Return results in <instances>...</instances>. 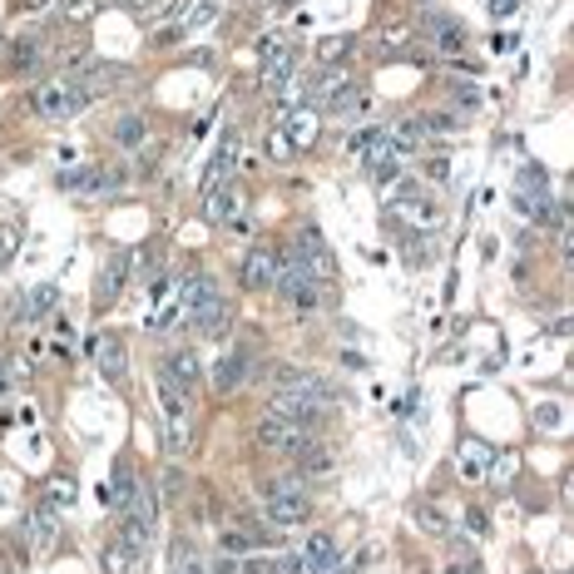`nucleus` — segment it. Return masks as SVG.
I'll return each instance as SVG.
<instances>
[{
	"label": "nucleus",
	"instance_id": "obj_37",
	"mask_svg": "<svg viewBox=\"0 0 574 574\" xmlns=\"http://www.w3.org/2000/svg\"><path fill=\"white\" fill-rule=\"evenodd\" d=\"M55 539V510H40L35 515V549H50Z\"/></svg>",
	"mask_w": 574,
	"mask_h": 574
},
{
	"label": "nucleus",
	"instance_id": "obj_44",
	"mask_svg": "<svg viewBox=\"0 0 574 574\" xmlns=\"http://www.w3.org/2000/svg\"><path fill=\"white\" fill-rule=\"evenodd\" d=\"M174 574H208V565H198V559H188V565H184V559H178Z\"/></svg>",
	"mask_w": 574,
	"mask_h": 574
},
{
	"label": "nucleus",
	"instance_id": "obj_31",
	"mask_svg": "<svg viewBox=\"0 0 574 574\" xmlns=\"http://www.w3.org/2000/svg\"><path fill=\"white\" fill-rule=\"evenodd\" d=\"M297 466H302V476H327V470H332L327 441H307V446L297 451Z\"/></svg>",
	"mask_w": 574,
	"mask_h": 574
},
{
	"label": "nucleus",
	"instance_id": "obj_42",
	"mask_svg": "<svg viewBox=\"0 0 574 574\" xmlns=\"http://www.w3.org/2000/svg\"><path fill=\"white\" fill-rule=\"evenodd\" d=\"M456 99H460V105H466V109H476V105H480L476 85H456Z\"/></svg>",
	"mask_w": 574,
	"mask_h": 574
},
{
	"label": "nucleus",
	"instance_id": "obj_14",
	"mask_svg": "<svg viewBox=\"0 0 574 574\" xmlns=\"http://www.w3.org/2000/svg\"><path fill=\"white\" fill-rule=\"evenodd\" d=\"M213 297H218V283L208 273H194L188 283H178V322H194Z\"/></svg>",
	"mask_w": 574,
	"mask_h": 574
},
{
	"label": "nucleus",
	"instance_id": "obj_43",
	"mask_svg": "<svg viewBox=\"0 0 574 574\" xmlns=\"http://www.w3.org/2000/svg\"><path fill=\"white\" fill-rule=\"evenodd\" d=\"M466 520H470V530H476V535H490V525H486V515H480V510H470Z\"/></svg>",
	"mask_w": 574,
	"mask_h": 574
},
{
	"label": "nucleus",
	"instance_id": "obj_3",
	"mask_svg": "<svg viewBox=\"0 0 574 574\" xmlns=\"http://www.w3.org/2000/svg\"><path fill=\"white\" fill-rule=\"evenodd\" d=\"M159 416H164V436H168V451L184 456L188 451V391L178 381H168L159 371Z\"/></svg>",
	"mask_w": 574,
	"mask_h": 574
},
{
	"label": "nucleus",
	"instance_id": "obj_36",
	"mask_svg": "<svg viewBox=\"0 0 574 574\" xmlns=\"http://www.w3.org/2000/svg\"><path fill=\"white\" fill-rule=\"evenodd\" d=\"M75 495H80V490H75V480H50V505H55V510H65V505H75Z\"/></svg>",
	"mask_w": 574,
	"mask_h": 574
},
{
	"label": "nucleus",
	"instance_id": "obj_40",
	"mask_svg": "<svg viewBox=\"0 0 574 574\" xmlns=\"http://www.w3.org/2000/svg\"><path fill=\"white\" fill-rule=\"evenodd\" d=\"M426 178H436V184L451 178V164H446V159H426Z\"/></svg>",
	"mask_w": 574,
	"mask_h": 574
},
{
	"label": "nucleus",
	"instance_id": "obj_27",
	"mask_svg": "<svg viewBox=\"0 0 574 574\" xmlns=\"http://www.w3.org/2000/svg\"><path fill=\"white\" fill-rule=\"evenodd\" d=\"M55 302H60V287H55V283H40L35 292H25V297H20V317H25V322H40L45 312H55Z\"/></svg>",
	"mask_w": 574,
	"mask_h": 574
},
{
	"label": "nucleus",
	"instance_id": "obj_28",
	"mask_svg": "<svg viewBox=\"0 0 574 574\" xmlns=\"http://www.w3.org/2000/svg\"><path fill=\"white\" fill-rule=\"evenodd\" d=\"M164 377L168 381H178V387H194V381H198V357L194 352H188V347H178V352H168V362H164Z\"/></svg>",
	"mask_w": 574,
	"mask_h": 574
},
{
	"label": "nucleus",
	"instance_id": "obj_23",
	"mask_svg": "<svg viewBox=\"0 0 574 574\" xmlns=\"http://www.w3.org/2000/svg\"><path fill=\"white\" fill-rule=\"evenodd\" d=\"M95 367H99V377H105V381H119V377H124V337H115V332L99 337Z\"/></svg>",
	"mask_w": 574,
	"mask_h": 574
},
{
	"label": "nucleus",
	"instance_id": "obj_2",
	"mask_svg": "<svg viewBox=\"0 0 574 574\" xmlns=\"http://www.w3.org/2000/svg\"><path fill=\"white\" fill-rule=\"evenodd\" d=\"M154 515H159V495H154L149 480H139V490H134V500H129V510L119 515V539L134 549V555H144L149 549V539H154Z\"/></svg>",
	"mask_w": 574,
	"mask_h": 574
},
{
	"label": "nucleus",
	"instance_id": "obj_38",
	"mask_svg": "<svg viewBox=\"0 0 574 574\" xmlns=\"http://www.w3.org/2000/svg\"><path fill=\"white\" fill-rule=\"evenodd\" d=\"M441 574H486V565H480L476 555H466V559H456V565H446Z\"/></svg>",
	"mask_w": 574,
	"mask_h": 574
},
{
	"label": "nucleus",
	"instance_id": "obj_4",
	"mask_svg": "<svg viewBox=\"0 0 574 574\" xmlns=\"http://www.w3.org/2000/svg\"><path fill=\"white\" fill-rule=\"evenodd\" d=\"M85 105H89V89L80 80H45L35 89V109L45 119H75L85 115Z\"/></svg>",
	"mask_w": 574,
	"mask_h": 574
},
{
	"label": "nucleus",
	"instance_id": "obj_39",
	"mask_svg": "<svg viewBox=\"0 0 574 574\" xmlns=\"http://www.w3.org/2000/svg\"><path fill=\"white\" fill-rule=\"evenodd\" d=\"M535 426H545V431H559V411H555V407H539V411H535Z\"/></svg>",
	"mask_w": 574,
	"mask_h": 574
},
{
	"label": "nucleus",
	"instance_id": "obj_1",
	"mask_svg": "<svg viewBox=\"0 0 574 574\" xmlns=\"http://www.w3.org/2000/svg\"><path fill=\"white\" fill-rule=\"evenodd\" d=\"M257 495H263V510L267 520L277 525V530H287V525H302L312 515V495L302 480H263L257 486Z\"/></svg>",
	"mask_w": 574,
	"mask_h": 574
},
{
	"label": "nucleus",
	"instance_id": "obj_34",
	"mask_svg": "<svg viewBox=\"0 0 574 574\" xmlns=\"http://www.w3.org/2000/svg\"><path fill=\"white\" fill-rule=\"evenodd\" d=\"M10 65H15L20 75L35 70V65H40V45H35V40H20V45H15V55H10Z\"/></svg>",
	"mask_w": 574,
	"mask_h": 574
},
{
	"label": "nucleus",
	"instance_id": "obj_29",
	"mask_svg": "<svg viewBox=\"0 0 574 574\" xmlns=\"http://www.w3.org/2000/svg\"><path fill=\"white\" fill-rule=\"evenodd\" d=\"M109 134H115L119 149H144V144H149V124H144V115H124Z\"/></svg>",
	"mask_w": 574,
	"mask_h": 574
},
{
	"label": "nucleus",
	"instance_id": "obj_11",
	"mask_svg": "<svg viewBox=\"0 0 574 574\" xmlns=\"http://www.w3.org/2000/svg\"><path fill=\"white\" fill-rule=\"evenodd\" d=\"M292 70H297V50H287L283 40L263 45V85L277 89V95H287L292 85Z\"/></svg>",
	"mask_w": 574,
	"mask_h": 574
},
{
	"label": "nucleus",
	"instance_id": "obj_10",
	"mask_svg": "<svg viewBox=\"0 0 574 574\" xmlns=\"http://www.w3.org/2000/svg\"><path fill=\"white\" fill-rule=\"evenodd\" d=\"M124 273H129V253H124V247H115V253H109L105 263H99V277H95V307H99V312L119 302V292H124Z\"/></svg>",
	"mask_w": 574,
	"mask_h": 574
},
{
	"label": "nucleus",
	"instance_id": "obj_9",
	"mask_svg": "<svg viewBox=\"0 0 574 574\" xmlns=\"http://www.w3.org/2000/svg\"><path fill=\"white\" fill-rule=\"evenodd\" d=\"M277 263H283V247L273 243H257L247 247V263H243V287L247 292H267L277 283Z\"/></svg>",
	"mask_w": 574,
	"mask_h": 574
},
{
	"label": "nucleus",
	"instance_id": "obj_17",
	"mask_svg": "<svg viewBox=\"0 0 574 574\" xmlns=\"http://www.w3.org/2000/svg\"><path fill=\"white\" fill-rule=\"evenodd\" d=\"M317 105L332 109V115H352V109L362 105V95H357V85L347 80V75H327V85L317 89Z\"/></svg>",
	"mask_w": 574,
	"mask_h": 574
},
{
	"label": "nucleus",
	"instance_id": "obj_5",
	"mask_svg": "<svg viewBox=\"0 0 574 574\" xmlns=\"http://www.w3.org/2000/svg\"><path fill=\"white\" fill-rule=\"evenodd\" d=\"M515 208H520L525 218L555 223V208H549V174L539 164L520 168V178H515Z\"/></svg>",
	"mask_w": 574,
	"mask_h": 574
},
{
	"label": "nucleus",
	"instance_id": "obj_19",
	"mask_svg": "<svg viewBox=\"0 0 574 574\" xmlns=\"http://www.w3.org/2000/svg\"><path fill=\"white\" fill-rule=\"evenodd\" d=\"M188 327H194L198 337H223V332L233 327V307H228V297H223V292H218V297H213L208 307L198 312L194 322H188Z\"/></svg>",
	"mask_w": 574,
	"mask_h": 574
},
{
	"label": "nucleus",
	"instance_id": "obj_6",
	"mask_svg": "<svg viewBox=\"0 0 574 574\" xmlns=\"http://www.w3.org/2000/svg\"><path fill=\"white\" fill-rule=\"evenodd\" d=\"M124 184H129L124 164H85V168L60 174V188H70V194H119Z\"/></svg>",
	"mask_w": 574,
	"mask_h": 574
},
{
	"label": "nucleus",
	"instance_id": "obj_35",
	"mask_svg": "<svg viewBox=\"0 0 574 574\" xmlns=\"http://www.w3.org/2000/svg\"><path fill=\"white\" fill-rule=\"evenodd\" d=\"M129 555H134V549L124 545V539H115V545L105 549V569L109 574H124V569H129Z\"/></svg>",
	"mask_w": 574,
	"mask_h": 574
},
{
	"label": "nucleus",
	"instance_id": "obj_24",
	"mask_svg": "<svg viewBox=\"0 0 574 574\" xmlns=\"http://www.w3.org/2000/svg\"><path fill=\"white\" fill-rule=\"evenodd\" d=\"M174 317H178V283H159L154 287V307H149V332L174 327Z\"/></svg>",
	"mask_w": 574,
	"mask_h": 574
},
{
	"label": "nucleus",
	"instance_id": "obj_12",
	"mask_svg": "<svg viewBox=\"0 0 574 574\" xmlns=\"http://www.w3.org/2000/svg\"><path fill=\"white\" fill-rule=\"evenodd\" d=\"M391 208H397V218L421 223V228H436V223H441V208H436L416 184H401V188H397V198H391Z\"/></svg>",
	"mask_w": 574,
	"mask_h": 574
},
{
	"label": "nucleus",
	"instance_id": "obj_25",
	"mask_svg": "<svg viewBox=\"0 0 574 574\" xmlns=\"http://www.w3.org/2000/svg\"><path fill=\"white\" fill-rule=\"evenodd\" d=\"M80 85L89 89V99L95 95H115L119 85H129V70H124V65H95V70L80 75Z\"/></svg>",
	"mask_w": 574,
	"mask_h": 574
},
{
	"label": "nucleus",
	"instance_id": "obj_13",
	"mask_svg": "<svg viewBox=\"0 0 574 574\" xmlns=\"http://www.w3.org/2000/svg\"><path fill=\"white\" fill-rule=\"evenodd\" d=\"M362 154H367V168H371V178H377V184H397V178H401V154L387 144V129L371 134V144H367Z\"/></svg>",
	"mask_w": 574,
	"mask_h": 574
},
{
	"label": "nucleus",
	"instance_id": "obj_21",
	"mask_svg": "<svg viewBox=\"0 0 574 574\" xmlns=\"http://www.w3.org/2000/svg\"><path fill=\"white\" fill-rule=\"evenodd\" d=\"M297 555L307 559V565L317 569V574H327V569L337 565V539H332L327 530H312L307 539H302V549H297Z\"/></svg>",
	"mask_w": 574,
	"mask_h": 574
},
{
	"label": "nucleus",
	"instance_id": "obj_7",
	"mask_svg": "<svg viewBox=\"0 0 574 574\" xmlns=\"http://www.w3.org/2000/svg\"><path fill=\"white\" fill-rule=\"evenodd\" d=\"M257 441L267 446V451H283V456H297L302 446H307V431H302L297 421H287V416L267 411L263 421H257Z\"/></svg>",
	"mask_w": 574,
	"mask_h": 574
},
{
	"label": "nucleus",
	"instance_id": "obj_8",
	"mask_svg": "<svg viewBox=\"0 0 574 574\" xmlns=\"http://www.w3.org/2000/svg\"><path fill=\"white\" fill-rule=\"evenodd\" d=\"M287 253H292V263L307 267V273L317 277V283H332L337 263H332V253H327V243H322V233H317V228L297 233V247H287Z\"/></svg>",
	"mask_w": 574,
	"mask_h": 574
},
{
	"label": "nucleus",
	"instance_id": "obj_41",
	"mask_svg": "<svg viewBox=\"0 0 574 574\" xmlns=\"http://www.w3.org/2000/svg\"><path fill=\"white\" fill-rule=\"evenodd\" d=\"M515 5H520V0H490V15H495V20H510Z\"/></svg>",
	"mask_w": 574,
	"mask_h": 574
},
{
	"label": "nucleus",
	"instance_id": "obj_16",
	"mask_svg": "<svg viewBox=\"0 0 574 574\" xmlns=\"http://www.w3.org/2000/svg\"><path fill=\"white\" fill-rule=\"evenodd\" d=\"M426 40H431L441 55H460V50H466V25H456L451 15L431 10V15H426Z\"/></svg>",
	"mask_w": 574,
	"mask_h": 574
},
{
	"label": "nucleus",
	"instance_id": "obj_33",
	"mask_svg": "<svg viewBox=\"0 0 574 574\" xmlns=\"http://www.w3.org/2000/svg\"><path fill=\"white\" fill-rule=\"evenodd\" d=\"M233 213H238V188H213L208 194V218L213 223H223V218H233Z\"/></svg>",
	"mask_w": 574,
	"mask_h": 574
},
{
	"label": "nucleus",
	"instance_id": "obj_15",
	"mask_svg": "<svg viewBox=\"0 0 574 574\" xmlns=\"http://www.w3.org/2000/svg\"><path fill=\"white\" fill-rule=\"evenodd\" d=\"M253 357H247V347H228V352L218 357V362H213V387L218 391H238L247 377H253Z\"/></svg>",
	"mask_w": 574,
	"mask_h": 574
},
{
	"label": "nucleus",
	"instance_id": "obj_26",
	"mask_svg": "<svg viewBox=\"0 0 574 574\" xmlns=\"http://www.w3.org/2000/svg\"><path fill=\"white\" fill-rule=\"evenodd\" d=\"M283 139H287V149H307L312 139H317V115L312 109H287V124H283Z\"/></svg>",
	"mask_w": 574,
	"mask_h": 574
},
{
	"label": "nucleus",
	"instance_id": "obj_18",
	"mask_svg": "<svg viewBox=\"0 0 574 574\" xmlns=\"http://www.w3.org/2000/svg\"><path fill=\"white\" fill-rule=\"evenodd\" d=\"M456 470L466 480H490V446L486 441H460V451H456Z\"/></svg>",
	"mask_w": 574,
	"mask_h": 574
},
{
	"label": "nucleus",
	"instance_id": "obj_20",
	"mask_svg": "<svg viewBox=\"0 0 574 574\" xmlns=\"http://www.w3.org/2000/svg\"><path fill=\"white\" fill-rule=\"evenodd\" d=\"M233 168H238V129H228V139H223L218 154H213V164H208V174H204V188H208V194L233 174Z\"/></svg>",
	"mask_w": 574,
	"mask_h": 574
},
{
	"label": "nucleus",
	"instance_id": "obj_30",
	"mask_svg": "<svg viewBox=\"0 0 574 574\" xmlns=\"http://www.w3.org/2000/svg\"><path fill=\"white\" fill-rule=\"evenodd\" d=\"M273 535H263V530H223L218 535V549L223 555H247V549H263Z\"/></svg>",
	"mask_w": 574,
	"mask_h": 574
},
{
	"label": "nucleus",
	"instance_id": "obj_45",
	"mask_svg": "<svg viewBox=\"0 0 574 574\" xmlns=\"http://www.w3.org/2000/svg\"><path fill=\"white\" fill-rule=\"evenodd\" d=\"M30 5H45V0H25V10H30Z\"/></svg>",
	"mask_w": 574,
	"mask_h": 574
},
{
	"label": "nucleus",
	"instance_id": "obj_22",
	"mask_svg": "<svg viewBox=\"0 0 574 574\" xmlns=\"http://www.w3.org/2000/svg\"><path fill=\"white\" fill-rule=\"evenodd\" d=\"M134 490H139V480H134V470H129V460H115V480L105 486V500H109V510L124 515L129 510V500H134Z\"/></svg>",
	"mask_w": 574,
	"mask_h": 574
},
{
	"label": "nucleus",
	"instance_id": "obj_46",
	"mask_svg": "<svg viewBox=\"0 0 574 574\" xmlns=\"http://www.w3.org/2000/svg\"><path fill=\"white\" fill-rule=\"evenodd\" d=\"M0 391H5V371H0Z\"/></svg>",
	"mask_w": 574,
	"mask_h": 574
},
{
	"label": "nucleus",
	"instance_id": "obj_32",
	"mask_svg": "<svg viewBox=\"0 0 574 574\" xmlns=\"http://www.w3.org/2000/svg\"><path fill=\"white\" fill-rule=\"evenodd\" d=\"M411 124H416V134H436V139H446V134L460 129V119L446 115V109H431V115H421V119H411Z\"/></svg>",
	"mask_w": 574,
	"mask_h": 574
}]
</instances>
